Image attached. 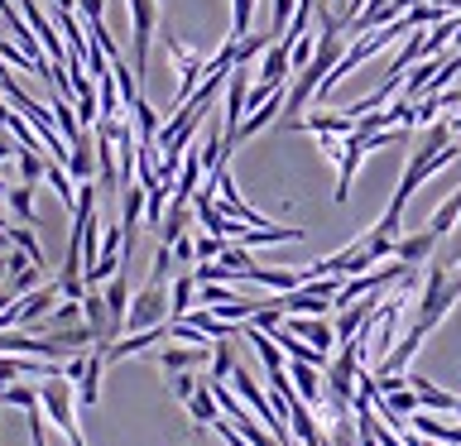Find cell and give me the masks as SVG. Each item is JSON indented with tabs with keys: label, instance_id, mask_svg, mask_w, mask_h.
<instances>
[{
	"label": "cell",
	"instance_id": "obj_1",
	"mask_svg": "<svg viewBox=\"0 0 461 446\" xmlns=\"http://www.w3.org/2000/svg\"><path fill=\"white\" fill-rule=\"evenodd\" d=\"M39 403H43V417H49V423L63 432L72 446H86L82 427H77V413H72V403H77V394H72V379H63V374L39 379Z\"/></svg>",
	"mask_w": 461,
	"mask_h": 446
},
{
	"label": "cell",
	"instance_id": "obj_2",
	"mask_svg": "<svg viewBox=\"0 0 461 446\" xmlns=\"http://www.w3.org/2000/svg\"><path fill=\"white\" fill-rule=\"evenodd\" d=\"M130 10V29H135V77L144 82V72H149V43H154V29H158V0H125Z\"/></svg>",
	"mask_w": 461,
	"mask_h": 446
},
{
	"label": "cell",
	"instance_id": "obj_3",
	"mask_svg": "<svg viewBox=\"0 0 461 446\" xmlns=\"http://www.w3.org/2000/svg\"><path fill=\"white\" fill-rule=\"evenodd\" d=\"M168 322V293L164 283H149L130 298V317H125V331H149V326H164Z\"/></svg>",
	"mask_w": 461,
	"mask_h": 446
},
{
	"label": "cell",
	"instance_id": "obj_4",
	"mask_svg": "<svg viewBox=\"0 0 461 446\" xmlns=\"http://www.w3.org/2000/svg\"><path fill=\"white\" fill-rule=\"evenodd\" d=\"M366 154H370V135H360V129L341 135V154H337V201L351 197L356 168H360V158H366Z\"/></svg>",
	"mask_w": 461,
	"mask_h": 446
},
{
	"label": "cell",
	"instance_id": "obj_5",
	"mask_svg": "<svg viewBox=\"0 0 461 446\" xmlns=\"http://www.w3.org/2000/svg\"><path fill=\"white\" fill-rule=\"evenodd\" d=\"M288 331H294L298 341H308L312 351H322V355H331V345H337V326H331L327 317H294Z\"/></svg>",
	"mask_w": 461,
	"mask_h": 446
},
{
	"label": "cell",
	"instance_id": "obj_6",
	"mask_svg": "<svg viewBox=\"0 0 461 446\" xmlns=\"http://www.w3.org/2000/svg\"><path fill=\"white\" fill-rule=\"evenodd\" d=\"M288 53H294V49H288L284 39H274L269 49H265V63H259V82H265V86H284V82H288V72H294Z\"/></svg>",
	"mask_w": 461,
	"mask_h": 446
},
{
	"label": "cell",
	"instance_id": "obj_7",
	"mask_svg": "<svg viewBox=\"0 0 461 446\" xmlns=\"http://www.w3.org/2000/svg\"><path fill=\"white\" fill-rule=\"evenodd\" d=\"M409 384H413V394H418L423 408H432V413H461V398L447 394V388H438L432 379H423V374H409Z\"/></svg>",
	"mask_w": 461,
	"mask_h": 446
},
{
	"label": "cell",
	"instance_id": "obj_8",
	"mask_svg": "<svg viewBox=\"0 0 461 446\" xmlns=\"http://www.w3.org/2000/svg\"><path fill=\"white\" fill-rule=\"evenodd\" d=\"M207 345H164L158 351V365H164V374H183V370H193V365H207Z\"/></svg>",
	"mask_w": 461,
	"mask_h": 446
},
{
	"label": "cell",
	"instance_id": "obj_9",
	"mask_svg": "<svg viewBox=\"0 0 461 446\" xmlns=\"http://www.w3.org/2000/svg\"><path fill=\"white\" fill-rule=\"evenodd\" d=\"M101 370H106V351H96V345H92V355H86V374L77 379V403H82V408H96V403H101Z\"/></svg>",
	"mask_w": 461,
	"mask_h": 446
},
{
	"label": "cell",
	"instance_id": "obj_10",
	"mask_svg": "<svg viewBox=\"0 0 461 446\" xmlns=\"http://www.w3.org/2000/svg\"><path fill=\"white\" fill-rule=\"evenodd\" d=\"M288 432H294L303 446H322V427H317V417H312V403L294 398V408H288Z\"/></svg>",
	"mask_w": 461,
	"mask_h": 446
},
{
	"label": "cell",
	"instance_id": "obj_11",
	"mask_svg": "<svg viewBox=\"0 0 461 446\" xmlns=\"http://www.w3.org/2000/svg\"><path fill=\"white\" fill-rule=\"evenodd\" d=\"M68 173H72L77 183H92V173H96V135H77V139H72Z\"/></svg>",
	"mask_w": 461,
	"mask_h": 446
},
{
	"label": "cell",
	"instance_id": "obj_12",
	"mask_svg": "<svg viewBox=\"0 0 461 446\" xmlns=\"http://www.w3.org/2000/svg\"><path fill=\"white\" fill-rule=\"evenodd\" d=\"M106 293V308H111V326H115V336L125 331V317H130V279H125V269L115 273V279L101 288Z\"/></svg>",
	"mask_w": 461,
	"mask_h": 446
},
{
	"label": "cell",
	"instance_id": "obj_13",
	"mask_svg": "<svg viewBox=\"0 0 461 446\" xmlns=\"http://www.w3.org/2000/svg\"><path fill=\"white\" fill-rule=\"evenodd\" d=\"M193 201H168V216H164V226H158V245H178L187 236V221H193Z\"/></svg>",
	"mask_w": 461,
	"mask_h": 446
},
{
	"label": "cell",
	"instance_id": "obj_14",
	"mask_svg": "<svg viewBox=\"0 0 461 446\" xmlns=\"http://www.w3.org/2000/svg\"><path fill=\"white\" fill-rule=\"evenodd\" d=\"M193 302H197V279L193 273H178L168 288V322H183V317L193 312Z\"/></svg>",
	"mask_w": 461,
	"mask_h": 446
},
{
	"label": "cell",
	"instance_id": "obj_15",
	"mask_svg": "<svg viewBox=\"0 0 461 446\" xmlns=\"http://www.w3.org/2000/svg\"><path fill=\"white\" fill-rule=\"evenodd\" d=\"M288 125H294V129H308V135H351V129H356L351 115H327V111L308 115V120H288Z\"/></svg>",
	"mask_w": 461,
	"mask_h": 446
},
{
	"label": "cell",
	"instance_id": "obj_16",
	"mask_svg": "<svg viewBox=\"0 0 461 446\" xmlns=\"http://www.w3.org/2000/svg\"><path fill=\"white\" fill-rule=\"evenodd\" d=\"M438 250V236L423 226L418 236H399V250H394V259H403V264H423V259Z\"/></svg>",
	"mask_w": 461,
	"mask_h": 446
},
{
	"label": "cell",
	"instance_id": "obj_17",
	"mask_svg": "<svg viewBox=\"0 0 461 446\" xmlns=\"http://www.w3.org/2000/svg\"><path fill=\"white\" fill-rule=\"evenodd\" d=\"M187 413H193V423H197V427H212L216 417H221V403H216V394H212V379H202V384H197V394L187 398Z\"/></svg>",
	"mask_w": 461,
	"mask_h": 446
},
{
	"label": "cell",
	"instance_id": "obj_18",
	"mask_svg": "<svg viewBox=\"0 0 461 446\" xmlns=\"http://www.w3.org/2000/svg\"><path fill=\"white\" fill-rule=\"evenodd\" d=\"M409 423H413V432H423V437H432V442H452V446H461V423H438V417L423 413V408H418Z\"/></svg>",
	"mask_w": 461,
	"mask_h": 446
},
{
	"label": "cell",
	"instance_id": "obj_19",
	"mask_svg": "<svg viewBox=\"0 0 461 446\" xmlns=\"http://www.w3.org/2000/svg\"><path fill=\"white\" fill-rule=\"evenodd\" d=\"M456 221H461V187H456V192L452 197H447L442 201V207L438 211H432V221H428V230H432V236H452V230H456Z\"/></svg>",
	"mask_w": 461,
	"mask_h": 446
},
{
	"label": "cell",
	"instance_id": "obj_20",
	"mask_svg": "<svg viewBox=\"0 0 461 446\" xmlns=\"http://www.w3.org/2000/svg\"><path fill=\"white\" fill-rule=\"evenodd\" d=\"M158 129H164V125H158V111L140 96L135 101V139L140 144H158Z\"/></svg>",
	"mask_w": 461,
	"mask_h": 446
},
{
	"label": "cell",
	"instance_id": "obj_21",
	"mask_svg": "<svg viewBox=\"0 0 461 446\" xmlns=\"http://www.w3.org/2000/svg\"><path fill=\"white\" fill-rule=\"evenodd\" d=\"M284 101H288V92H274V96H269V101H265V106H259V111H250V120L240 125V135H245V139H250V135H259V129H265V125L274 120V115L284 111Z\"/></svg>",
	"mask_w": 461,
	"mask_h": 446
},
{
	"label": "cell",
	"instance_id": "obj_22",
	"mask_svg": "<svg viewBox=\"0 0 461 446\" xmlns=\"http://www.w3.org/2000/svg\"><path fill=\"white\" fill-rule=\"evenodd\" d=\"M240 360H236V336H226V341H216L212 345V374L207 379H230V370H236Z\"/></svg>",
	"mask_w": 461,
	"mask_h": 446
},
{
	"label": "cell",
	"instance_id": "obj_23",
	"mask_svg": "<svg viewBox=\"0 0 461 446\" xmlns=\"http://www.w3.org/2000/svg\"><path fill=\"white\" fill-rule=\"evenodd\" d=\"M14 164H20V183H43V173H49V154L43 149H20L14 154Z\"/></svg>",
	"mask_w": 461,
	"mask_h": 446
},
{
	"label": "cell",
	"instance_id": "obj_24",
	"mask_svg": "<svg viewBox=\"0 0 461 446\" xmlns=\"http://www.w3.org/2000/svg\"><path fill=\"white\" fill-rule=\"evenodd\" d=\"M53 120H58V135H63L68 144L77 135H86L82 120H77V106H68V96H53Z\"/></svg>",
	"mask_w": 461,
	"mask_h": 446
},
{
	"label": "cell",
	"instance_id": "obj_25",
	"mask_svg": "<svg viewBox=\"0 0 461 446\" xmlns=\"http://www.w3.org/2000/svg\"><path fill=\"white\" fill-rule=\"evenodd\" d=\"M43 183H53V192L63 197V207H68V211L77 207V187H72V178H68V168H63V164H53V158H49V173H43Z\"/></svg>",
	"mask_w": 461,
	"mask_h": 446
},
{
	"label": "cell",
	"instance_id": "obj_26",
	"mask_svg": "<svg viewBox=\"0 0 461 446\" xmlns=\"http://www.w3.org/2000/svg\"><path fill=\"white\" fill-rule=\"evenodd\" d=\"M5 201H10V211L20 216V226H34V187H29V183L10 187V192H5Z\"/></svg>",
	"mask_w": 461,
	"mask_h": 446
},
{
	"label": "cell",
	"instance_id": "obj_27",
	"mask_svg": "<svg viewBox=\"0 0 461 446\" xmlns=\"http://www.w3.org/2000/svg\"><path fill=\"white\" fill-rule=\"evenodd\" d=\"M0 403H14V408H39V388H29V384H20V379H14V384H0Z\"/></svg>",
	"mask_w": 461,
	"mask_h": 446
},
{
	"label": "cell",
	"instance_id": "obj_28",
	"mask_svg": "<svg viewBox=\"0 0 461 446\" xmlns=\"http://www.w3.org/2000/svg\"><path fill=\"white\" fill-rule=\"evenodd\" d=\"M255 20V0H230V39H245Z\"/></svg>",
	"mask_w": 461,
	"mask_h": 446
},
{
	"label": "cell",
	"instance_id": "obj_29",
	"mask_svg": "<svg viewBox=\"0 0 461 446\" xmlns=\"http://www.w3.org/2000/svg\"><path fill=\"white\" fill-rule=\"evenodd\" d=\"M5 236H10V245H14V250H24V254H29V259H34V264L43 269V250H39L34 230H29V226H10Z\"/></svg>",
	"mask_w": 461,
	"mask_h": 446
},
{
	"label": "cell",
	"instance_id": "obj_30",
	"mask_svg": "<svg viewBox=\"0 0 461 446\" xmlns=\"http://www.w3.org/2000/svg\"><path fill=\"white\" fill-rule=\"evenodd\" d=\"M193 279H197V283H230V279H236V269H226L221 259H207V264L193 269Z\"/></svg>",
	"mask_w": 461,
	"mask_h": 446
},
{
	"label": "cell",
	"instance_id": "obj_31",
	"mask_svg": "<svg viewBox=\"0 0 461 446\" xmlns=\"http://www.w3.org/2000/svg\"><path fill=\"white\" fill-rule=\"evenodd\" d=\"M197 384H202V379H193V370H183V374H168V388H173V398H178V403H187V398H193V394H197Z\"/></svg>",
	"mask_w": 461,
	"mask_h": 446
},
{
	"label": "cell",
	"instance_id": "obj_32",
	"mask_svg": "<svg viewBox=\"0 0 461 446\" xmlns=\"http://www.w3.org/2000/svg\"><path fill=\"white\" fill-rule=\"evenodd\" d=\"M197 298H202V308H216V302H236V293H230L226 283H197Z\"/></svg>",
	"mask_w": 461,
	"mask_h": 446
},
{
	"label": "cell",
	"instance_id": "obj_33",
	"mask_svg": "<svg viewBox=\"0 0 461 446\" xmlns=\"http://www.w3.org/2000/svg\"><path fill=\"white\" fill-rule=\"evenodd\" d=\"M298 14V0H274V39H284V29L294 24Z\"/></svg>",
	"mask_w": 461,
	"mask_h": 446
},
{
	"label": "cell",
	"instance_id": "obj_34",
	"mask_svg": "<svg viewBox=\"0 0 461 446\" xmlns=\"http://www.w3.org/2000/svg\"><path fill=\"white\" fill-rule=\"evenodd\" d=\"M221 250H226V236H197V264L221 259Z\"/></svg>",
	"mask_w": 461,
	"mask_h": 446
},
{
	"label": "cell",
	"instance_id": "obj_35",
	"mask_svg": "<svg viewBox=\"0 0 461 446\" xmlns=\"http://www.w3.org/2000/svg\"><path fill=\"white\" fill-rule=\"evenodd\" d=\"M101 10H106V0H77V20H82V24L101 20Z\"/></svg>",
	"mask_w": 461,
	"mask_h": 446
},
{
	"label": "cell",
	"instance_id": "obj_36",
	"mask_svg": "<svg viewBox=\"0 0 461 446\" xmlns=\"http://www.w3.org/2000/svg\"><path fill=\"white\" fill-rule=\"evenodd\" d=\"M173 259H178V264H193V259H197V240L183 236L178 245H173Z\"/></svg>",
	"mask_w": 461,
	"mask_h": 446
},
{
	"label": "cell",
	"instance_id": "obj_37",
	"mask_svg": "<svg viewBox=\"0 0 461 446\" xmlns=\"http://www.w3.org/2000/svg\"><path fill=\"white\" fill-rule=\"evenodd\" d=\"M20 154V139L10 135V129H0V164H5V158H14Z\"/></svg>",
	"mask_w": 461,
	"mask_h": 446
},
{
	"label": "cell",
	"instance_id": "obj_38",
	"mask_svg": "<svg viewBox=\"0 0 461 446\" xmlns=\"http://www.w3.org/2000/svg\"><path fill=\"white\" fill-rule=\"evenodd\" d=\"M366 5H370V0H346V14H341V24H351V20H356V14L366 10Z\"/></svg>",
	"mask_w": 461,
	"mask_h": 446
},
{
	"label": "cell",
	"instance_id": "obj_39",
	"mask_svg": "<svg viewBox=\"0 0 461 446\" xmlns=\"http://www.w3.org/2000/svg\"><path fill=\"white\" fill-rule=\"evenodd\" d=\"M403 446H442V442H432V437H423V432H413V427H409V437H403Z\"/></svg>",
	"mask_w": 461,
	"mask_h": 446
},
{
	"label": "cell",
	"instance_id": "obj_40",
	"mask_svg": "<svg viewBox=\"0 0 461 446\" xmlns=\"http://www.w3.org/2000/svg\"><path fill=\"white\" fill-rule=\"evenodd\" d=\"M10 115H14V106L5 101V92H0V129H5V120H10Z\"/></svg>",
	"mask_w": 461,
	"mask_h": 446
},
{
	"label": "cell",
	"instance_id": "obj_41",
	"mask_svg": "<svg viewBox=\"0 0 461 446\" xmlns=\"http://www.w3.org/2000/svg\"><path fill=\"white\" fill-rule=\"evenodd\" d=\"M5 192H10V187H5V178H0V197H5Z\"/></svg>",
	"mask_w": 461,
	"mask_h": 446
},
{
	"label": "cell",
	"instance_id": "obj_42",
	"mask_svg": "<svg viewBox=\"0 0 461 446\" xmlns=\"http://www.w3.org/2000/svg\"><path fill=\"white\" fill-rule=\"evenodd\" d=\"M452 43H461V20H456V39H452Z\"/></svg>",
	"mask_w": 461,
	"mask_h": 446
},
{
	"label": "cell",
	"instance_id": "obj_43",
	"mask_svg": "<svg viewBox=\"0 0 461 446\" xmlns=\"http://www.w3.org/2000/svg\"><path fill=\"white\" fill-rule=\"evenodd\" d=\"M5 269H10V264H5V254H0V273H5Z\"/></svg>",
	"mask_w": 461,
	"mask_h": 446
}]
</instances>
